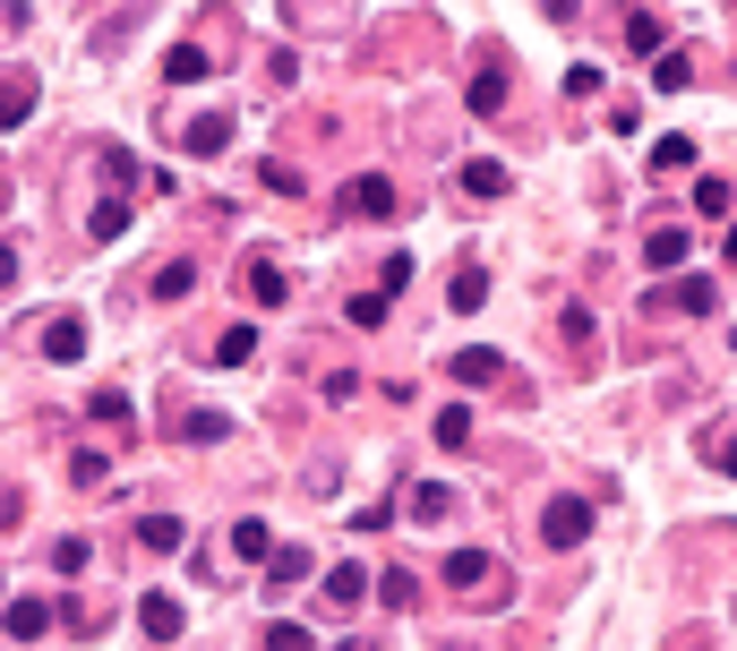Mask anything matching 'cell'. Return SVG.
I'll list each match as a JSON object with an SVG mask.
<instances>
[{
    "instance_id": "1",
    "label": "cell",
    "mask_w": 737,
    "mask_h": 651,
    "mask_svg": "<svg viewBox=\"0 0 737 651\" xmlns=\"http://www.w3.org/2000/svg\"><path fill=\"white\" fill-rule=\"evenodd\" d=\"M541 540H549V549H575V540H592V506H583V497H549Z\"/></svg>"
},
{
    "instance_id": "2",
    "label": "cell",
    "mask_w": 737,
    "mask_h": 651,
    "mask_svg": "<svg viewBox=\"0 0 737 651\" xmlns=\"http://www.w3.org/2000/svg\"><path fill=\"white\" fill-rule=\"evenodd\" d=\"M643 309H677V318H704V309H720V283H712V275H686V283H677V292L643 300Z\"/></svg>"
},
{
    "instance_id": "3",
    "label": "cell",
    "mask_w": 737,
    "mask_h": 651,
    "mask_svg": "<svg viewBox=\"0 0 737 651\" xmlns=\"http://www.w3.org/2000/svg\"><path fill=\"white\" fill-rule=\"evenodd\" d=\"M43 360H52V369L86 360V318H52V326H43Z\"/></svg>"
},
{
    "instance_id": "4",
    "label": "cell",
    "mask_w": 737,
    "mask_h": 651,
    "mask_svg": "<svg viewBox=\"0 0 737 651\" xmlns=\"http://www.w3.org/2000/svg\"><path fill=\"white\" fill-rule=\"evenodd\" d=\"M626 52H652V61H661V52H669V18H661V9H635V18H626Z\"/></svg>"
},
{
    "instance_id": "5",
    "label": "cell",
    "mask_w": 737,
    "mask_h": 651,
    "mask_svg": "<svg viewBox=\"0 0 737 651\" xmlns=\"http://www.w3.org/2000/svg\"><path fill=\"white\" fill-rule=\"evenodd\" d=\"M137 626H146V634H155V643H181V600H163V591H146V600H137Z\"/></svg>"
},
{
    "instance_id": "6",
    "label": "cell",
    "mask_w": 737,
    "mask_h": 651,
    "mask_svg": "<svg viewBox=\"0 0 737 651\" xmlns=\"http://www.w3.org/2000/svg\"><path fill=\"white\" fill-rule=\"evenodd\" d=\"M27 112H34V78L27 69H0V130H18Z\"/></svg>"
},
{
    "instance_id": "7",
    "label": "cell",
    "mask_w": 737,
    "mask_h": 651,
    "mask_svg": "<svg viewBox=\"0 0 737 651\" xmlns=\"http://www.w3.org/2000/svg\"><path fill=\"white\" fill-rule=\"evenodd\" d=\"M0 626H9V643H34V634H43V626H52V609H43V600H9V609H0Z\"/></svg>"
},
{
    "instance_id": "8",
    "label": "cell",
    "mask_w": 737,
    "mask_h": 651,
    "mask_svg": "<svg viewBox=\"0 0 737 651\" xmlns=\"http://www.w3.org/2000/svg\"><path fill=\"white\" fill-rule=\"evenodd\" d=\"M206 43H172V52H163V78H172V86H197V78H206Z\"/></svg>"
},
{
    "instance_id": "9",
    "label": "cell",
    "mask_w": 737,
    "mask_h": 651,
    "mask_svg": "<svg viewBox=\"0 0 737 651\" xmlns=\"http://www.w3.org/2000/svg\"><path fill=\"white\" fill-rule=\"evenodd\" d=\"M232 146V112H197L190 121V155H224Z\"/></svg>"
},
{
    "instance_id": "10",
    "label": "cell",
    "mask_w": 737,
    "mask_h": 651,
    "mask_svg": "<svg viewBox=\"0 0 737 651\" xmlns=\"http://www.w3.org/2000/svg\"><path fill=\"white\" fill-rule=\"evenodd\" d=\"M506 180H514V172L498 155H472V163H463V189H472V197H506Z\"/></svg>"
},
{
    "instance_id": "11",
    "label": "cell",
    "mask_w": 737,
    "mask_h": 651,
    "mask_svg": "<svg viewBox=\"0 0 737 651\" xmlns=\"http://www.w3.org/2000/svg\"><path fill=\"white\" fill-rule=\"evenodd\" d=\"M472 112H481V121H498V112H506V69H498V61L472 78Z\"/></svg>"
},
{
    "instance_id": "12",
    "label": "cell",
    "mask_w": 737,
    "mask_h": 651,
    "mask_svg": "<svg viewBox=\"0 0 737 651\" xmlns=\"http://www.w3.org/2000/svg\"><path fill=\"white\" fill-rule=\"evenodd\" d=\"M447 378H463V386H489V378H506V360H498V352H454Z\"/></svg>"
},
{
    "instance_id": "13",
    "label": "cell",
    "mask_w": 737,
    "mask_h": 651,
    "mask_svg": "<svg viewBox=\"0 0 737 651\" xmlns=\"http://www.w3.org/2000/svg\"><path fill=\"white\" fill-rule=\"evenodd\" d=\"M232 557H257V566H266V557H275V531H266L257 515H240L232 523Z\"/></svg>"
},
{
    "instance_id": "14",
    "label": "cell",
    "mask_w": 737,
    "mask_h": 651,
    "mask_svg": "<svg viewBox=\"0 0 737 651\" xmlns=\"http://www.w3.org/2000/svg\"><path fill=\"white\" fill-rule=\"evenodd\" d=\"M386 206H395V180H386V172H360L352 180V215H386Z\"/></svg>"
},
{
    "instance_id": "15",
    "label": "cell",
    "mask_w": 737,
    "mask_h": 651,
    "mask_svg": "<svg viewBox=\"0 0 737 651\" xmlns=\"http://www.w3.org/2000/svg\"><path fill=\"white\" fill-rule=\"evenodd\" d=\"M137 540L172 557V549H181V540H190V523H181V515H146V523H137Z\"/></svg>"
},
{
    "instance_id": "16",
    "label": "cell",
    "mask_w": 737,
    "mask_h": 651,
    "mask_svg": "<svg viewBox=\"0 0 737 651\" xmlns=\"http://www.w3.org/2000/svg\"><path fill=\"white\" fill-rule=\"evenodd\" d=\"M447 300H454V318H472V309L489 300V275H481V266H463V275L447 283Z\"/></svg>"
},
{
    "instance_id": "17",
    "label": "cell",
    "mask_w": 737,
    "mask_h": 651,
    "mask_svg": "<svg viewBox=\"0 0 737 651\" xmlns=\"http://www.w3.org/2000/svg\"><path fill=\"white\" fill-rule=\"evenodd\" d=\"M643 266H661V275H669V266H686V231H652V240H643Z\"/></svg>"
},
{
    "instance_id": "18",
    "label": "cell",
    "mask_w": 737,
    "mask_h": 651,
    "mask_svg": "<svg viewBox=\"0 0 737 651\" xmlns=\"http://www.w3.org/2000/svg\"><path fill=\"white\" fill-rule=\"evenodd\" d=\"M266 583H275V591L309 583V549H275V557H266Z\"/></svg>"
},
{
    "instance_id": "19",
    "label": "cell",
    "mask_w": 737,
    "mask_h": 651,
    "mask_svg": "<svg viewBox=\"0 0 737 651\" xmlns=\"http://www.w3.org/2000/svg\"><path fill=\"white\" fill-rule=\"evenodd\" d=\"M447 583H454V591H481V583H489V557H481V549H454V557H447Z\"/></svg>"
},
{
    "instance_id": "20",
    "label": "cell",
    "mask_w": 737,
    "mask_h": 651,
    "mask_svg": "<svg viewBox=\"0 0 737 651\" xmlns=\"http://www.w3.org/2000/svg\"><path fill=\"white\" fill-rule=\"evenodd\" d=\"M412 515H420V523H447V515H454V488L420 480V488H412Z\"/></svg>"
},
{
    "instance_id": "21",
    "label": "cell",
    "mask_w": 737,
    "mask_h": 651,
    "mask_svg": "<svg viewBox=\"0 0 737 651\" xmlns=\"http://www.w3.org/2000/svg\"><path fill=\"white\" fill-rule=\"evenodd\" d=\"M686 78H695L686 52H661V61H652V86H661V95H686Z\"/></svg>"
},
{
    "instance_id": "22",
    "label": "cell",
    "mask_w": 737,
    "mask_h": 651,
    "mask_svg": "<svg viewBox=\"0 0 737 651\" xmlns=\"http://www.w3.org/2000/svg\"><path fill=\"white\" fill-rule=\"evenodd\" d=\"M249 300H257V309H284V275H275L266 258L249 266Z\"/></svg>"
},
{
    "instance_id": "23",
    "label": "cell",
    "mask_w": 737,
    "mask_h": 651,
    "mask_svg": "<svg viewBox=\"0 0 737 651\" xmlns=\"http://www.w3.org/2000/svg\"><path fill=\"white\" fill-rule=\"evenodd\" d=\"M360 591H369V575H360V566H335V575H326V600H335V609H352Z\"/></svg>"
},
{
    "instance_id": "24",
    "label": "cell",
    "mask_w": 737,
    "mask_h": 651,
    "mask_svg": "<svg viewBox=\"0 0 737 651\" xmlns=\"http://www.w3.org/2000/svg\"><path fill=\"white\" fill-rule=\"evenodd\" d=\"M181 437H197V446H215V437H232L224 412H181Z\"/></svg>"
},
{
    "instance_id": "25",
    "label": "cell",
    "mask_w": 737,
    "mask_h": 651,
    "mask_svg": "<svg viewBox=\"0 0 737 651\" xmlns=\"http://www.w3.org/2000/svg\"><path fill=\"white\" fill-rule=\"evenodd\" d=\"M249 352H257V326H224V343H215V360H224V369H240Z\"/></svg>"
},
{
    "instance_id": "26",
    "label": "cell",
    "mask_w": 737,
    "mask_h": 651,
    "mask_svg": "<svg viewBox=\"0 0 737 651\" xmlns=\"http://www.w3.org/2000/svg\"><path fill=\"white\" fill-rule=\"evenodd\" d=\"M86 231H95V240H121V231H129V197H103V206H95V224H86Z\"/></svg>"
},
{
    "instance_id": "27",
    "label": "cell",
    "mask_w": 737,
    "mask_h": 651,
    "mask_svg": "<svg viewBox=\"0 0 737 651\" xmlns=\"http://www.w3.org/2000/svg\"><path fill=\"white\" fill-rule=\"evenodd\" d=\"M378 600H386V609H412V600H420V583L403 575V566H395V575H378Z\"/></svg>"
},
{
    "instance_id": "28",
    "label": "cell",
    "mask_w": 737,
    "mask_h": 651,
    "mask_svg": "<svg viewBox=\"0 0 737 651\" xmlns=\"http://www.w3.org/2000/svg\"><path fill=\"white\" fill-rule=\"evenodd\" d=\"M190 283H197V266H190V258H172V266H163V275H155V300H181V292H190Z\"/></svg>"
},
{
    "instance_id": "29",
    "label": "cell",
    "mask_w": 737,
    "mask_h": 651,
    "mask_svg": "<svg viewBox=\"0 0 737 651\" xmlns=\"http://www.w3.org/2000/svg\"><path fill=\"white\" fill-rule=\"evenodd\" d=\"M695 206H704V215H737V189L729 180H695Z\"/></svg>"
},
{
    "instance_id": "30",
    "label": "cell",
    "mask_w": 737,
    "mask_h": 651,
    "mask_svg": "<svg viewBox=\"0 0 737 651\" xmlns=\"http://www.w3.org/2000/svg\"><path fill=\"white\" fill-rule=\"evenodd\" d=\"M463 437H472V412H463V403H447V412H438V446H463Z\"/></svg>"
},
{
    "instance_id": "31",
    "label": "cell",
    "mask_w": 737,
    "mask_h": 651,
    "mask_svg": "<svg viewBox=\"0 0 737 651\" xmlns=\"http://www.w3.org/2000/svg\"><path fill=\"white\" fill-rule=\"evenodd\" d=\"M652 163H661V172H686V163H695V146H686V137H661V146H652Z\"/></svg>"
},
{
    "instance_id": "32",
    "label": "cell",
    "mask_w": 737,
    "mask_h": 651,
    "mask_svg": "<svg viewBox=\"0 0 737 651\" xmlns=\"http://www.w3.org/2000/svg\"><path fill=\"white\" fill-rule=\"evenodd\" d=\"M86 557H95L86 540H52V566H61V575H86Z\"/></svg>"
},
{
    "instance_id": "33",
    "label": "cell",
    "mask_w": 737,
    "mask_h": 651,
    "mask_svg": "<svg viewBox=\"0 0 737 651\" xmlns=\"http://www.w3.org/2000/svg\"><path fill=\"white\" fill-rule=\"evenodd\" d=\"M266 651H318V643H309V626H266Z\"/></svg>"
},
{
    "instance_id": "34",
    "label": "cell",
    "mask_w": 737,
    "mask_h": 651,
    "mask_svg": "<svg viewBox=\"0 0 737 651\" xmlns=\"http://www.w3.org/2000/svg\"><path fill=\"white\" fill-rule=\"evenodd\" d=\"M95 421H112V428L129 421V394H121V386H95Z\"/></svg>"
},
{
    "instance_id": "35",
    "label": "cell",
    "mask_w": 737,
    "mask_h": 651,
    "mask_svg": "<svg viewBox=\"0 0 737 651\" xmlns=\"http://www.w3.org/2000/svg\"><path fill=\"white\" fill-rule=\"evenodd\" d=\"M344 318H352V326H386V292H360L352 309H344Z\"/></svg>"
},
{
    "instance_id": "36",
    "label": "cell",
    "mask_w": 737,
    "mask_h": 651,
    "mask_svg": "<svg viewBox=\"0 0 737 651\" xmlns=\"http://www.w3.org/2000/svg\"><path fill=\"white\" fill-rule=\"evenodd\" d=\"M9 283H18V249L0 240V292H9Z\"/></svg>"
},
{
    "instance_id": "37",
    "label": "cell",
    "mask_w": 737,
    "mask_h": 651,
    "mask_svg": "<svg viewBox=\"0 0 737 651\" xmlns=\"http://www.w3.org/2000/svg\"><path fill=\"white\" fill-rule=\"evenodd\" d=\"M720 472H729V480H737V437H720Z\"/></svg>"
},
{
    "instance_id": "38",
    "label": "cell",
    "mask_w": 737,
    "mask_h": 651,
    "mask_svg": "<svg viewBox=\"0 0 737 651\" xmlns=\"http://www.w3.org/2000/svg\"><path fill=\"white\" fill-rule=\"evenodd\" d=\"M344 651H378V643H369V634H352V643H344Z\"/></svg>"
},
{
    "instance_id": "39",
    "label": "cell",
    "mask_w": 737,
    "mask_h": 651,
    "mask_svg": "<svg viewBox=\"0 0 737 651\" xmlns=\"http://www.w3.org/2000/svg\"><path fill=\"white\" fill-rule=\"evenodd\" d=\"M729 266H737V224H729Z\"/></svg>"
},
{
    "instance_id": "40",
    "label": "cell",
    "mask_w": 737,
    "mask_h": 651,
    "mask_svg": "<svg viewBox=\"0 0 737 651\" xmlns=\"http://www.w3.org/2000/svg\"><path fill=\"white\" fill-rule=\"evenodd\" d=\"M438 651H472V643H438Z\"/></svg>"
},
{
    "instance_id": "41",
    "label": "cell",
    "mask_w": 737,
    "mask_h": 651,
    "mask_svg": "<svg viewBox=\"0 0 737 651\" xmlns=\"http://www.w3.org/2000/svg\"><path fill=\"white\" fill-rule=\"evenodd\" d=\"M729 352H737V326H729Z\"/></svg>"
},
{
    "instance_id": "42",
    "label": "cell",
    "mask_w": 737,
    "mask_h": 651,
    "mask_svg": "<svg viewBox=\"0 0 737 651\" xmlns=\"http://www.w3.org/2000/svg\"><path fill=\"white\" fill-rule=\"evenodd\" d=\"M686 651H704V643H686Z\"/></svg>"
},
{
    "instance_id": "43",
    "label": "cell",
    "mask_w": 737,
    "mask_h": 651,
    "mask_svg": "<svg viewBox=\"0 0 737 651\" xmlns=\"http://www.w3.org/2000/svg\"><path fill=\"white\" fill-rule=\"evenodd\" d=\"M0 523H9V515H0Z\"/></svg>"
}]
</instances>
